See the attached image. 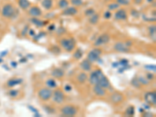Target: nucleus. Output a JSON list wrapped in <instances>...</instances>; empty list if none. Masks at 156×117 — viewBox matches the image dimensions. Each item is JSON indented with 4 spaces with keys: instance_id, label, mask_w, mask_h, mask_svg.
<instances>
[{
    "instance_id": "f257e3e1",
    "label": "nucleus",
    "mask_w": 156,
    "mask_h": 117,
    "mask_svg": "<svg viewBox=\"0 0 156 117\" xmlns=\"http://www.w3.org/2000/svg\"><path fill=\"white\" fill-rule=\"evenodd\" d=\"M60 43L62 47L68 52H71L75 48V41L72 38L62 39Z\"/></svg>"
},
{
    "instance_id": "f03ea898",
    "label": "nucleus",
    "mask_w": 156,
    "mask_h": 117,
    "mask_svg": "<svg viewBox=\"0 0 156 117\" xmlns=\"http://www.w3.org/2000/svg\"><path fill=\"white\" fill-rule=\"evenodd\" d=\"M15 9L13 8V6L11 4H6L3 6L2 9V14L4 17L9 18L11 17L13 14H14Z\"/></svg>"
},
{
    "instance_id": "7ed1b4c3",
    "label": "nucleus",
    "mask_w": 156,
    "mask_h": 117,
    "mask_svg": "<svg viewBox=\"0 0 156 117\" xmlns=\"http://www.w3.org/2000/svg\"><path fill=\"white\" fill-rule=\"evenodd\" d=\"M62 113L66 116H74L77 114V109L72 105H66L62 109Z\"/></svg>"
},
{
    "instance_id": "20e7f679",
    "label": "nucleus",
    "mask_w": 156,
    "mask_h": 117,
    "mask_svg": "<svg viewBox=\"0 0 156 117\" xmlns=\"http://www.w3.org/2000/svg\"><path fill=\"white\" fill-rule=\"evenodd\" d=\"M39 97L43 101H47L52 96V91L49 88H42L38 91Z\"/></svg>"
},
{
    "instance_id": "39448f33",
    "label": "nucleus",
    "mask_w": 156,
    "mask_h": 117,
    "mask_svg": "<svg viewBox=\"0 0 156 117\" xmlns=\"http://www.w3.org/2000/svg\"><path fill=\"white\" fill-rule=\"evenodd\" d=\"M101 51L99 48L93 49L92 51H91V52L88 53L87 60L90 61L91 62H96L97 59L99 58V56H101Z\"/></svg>"
},
{
    "instance_id": "423d86ee",
    "label": "nucleus",
    "mask_w": 156,
    "mask_h": 117,
    "mask_svg": "<svg viewBox=\"0 0 156 117\" xmlns=\"http://www.w3.org/2000/svg\"><path fill=\"white\" fill-rule=\"evenodd\" d=\"M97 85L102 87L103 88H109L110 87V83H109V80L103 74L102 72L99 75V79H98Z\"/></svg>"
},
{
    "instance_id": "0eeeda50",
    "label": "nucleus",
    "mask_w": 156,
    "mask_h": 117,
    "mask_svg": "<svg viewBox=\"0 0 156 117\" xmlns=\"http://www.w3.org/2000/svg\"><path fill=\"white\" fill-rule=\"evenodd\" d=\"M52 98H53V101L57 103V104H61L62 103V101H64V94L62 91L60 90H56L54 91L53 93V96H52Z\"/></svg>"
},
{
    "instance_id": "6e6552de",
    "label": "nucleus",
    "mask_w": 156,
    "mask_h": 117,
    "mask_svg": "<svg viewBox=\"0 0 156 117\" xmlns=\"http://www.w3.org/2000/svg\"><path fill=\"white\" fill-rule=\"evenodd\" d=\"M146 102L149 105H155L156 104V95L155 92H148L145 95L144 97Z\"/></svg>"
},
{
    "instance_id": "1a4fd4ad",
    "label": "nucleus",
    "mask_w": 156,
    "mask_h": 117,
    "mask_svg": "<svg viewBox=\"0 0 156 117\" xmlns=\"http://www.w3.org/2000/svg\"><path fill=\"white\" fill-rule=\"evenodd\" d=\"M109 36L108 35H101L100 37H98L97 38V40L95 41V46H100V45H105L106 43H108L109 41Z\"/></svg>"
},
{
    "instance_id": "9d476101",
    "label": "nucleus",
    "mask_w": 156,
    "mask_h": 117,
    "mask_svg": "<svg viewBox=\"0 0 156 117\" xmlns=\"http://www.w3.org/2000/svg\"><path fill=\"white\" fill-rule=\"evenodd\" d=\"M114 49L119 52H129V46L123 42H117L114 45Z\"/></svg>"
},
{
    "instance_id": "9b49d317",
    "label": "nucleus",
    "mask_w": 156,
    "mask_h": 117,
    "mask_svg": "<svg viewBox=\"0 0 156 117\" xmlns=\"http://www.w3.org/2000/svg\"><path fill=\"white\" fill-rule=\"evenodd\" d=\"M101 73V71L100 70H95L91 74V77H90V82L91 84L93 85H96L98 83V79H99V75Z\"/></svg>"
},
{
    "instance_id": "f8f14e48",
    "label": "nucleus",
    "mask_w": 156,
    "mask_h": 117,
    "mask_svg": "<svg viewBox=\"0 0 156 117\" xmlns=\"http://www.w3.org/2000/svg\"><path fill=\"white\" fill-rule=\"evenodd\" d=\"M127 17L126 16V13L125 11V9H119L117 10L115 13V19H119V20H123V19H126Z\"/></svg>"
},
{
    "instance_id": "ddd939ff",
    "label": "nucleus",
    "mask_w": 156,
    "mask_h": 117,
    "mask_svg": "<svg viewBox=\"0 0 156 117\" xmlns=\"http://www.w3.org/2000/svg\"><path fill=\"white\" fill-rule=\"evenodd\" d=\"M123 100V96L120 94V93H113L111 95V101L114 103V104H118L119 102H121Z\"/></svg>"
},
{
    "instance_id": "4468645a",
    "label": "nucleus",
    "mask_w": 156,
    "mask_h": 117,
    "mask_svg": "<svg viewBox=\"0 0 156 117\" xmlns=\"http://www.w3.org/2000/svg\"><path fill=\"white\" fill-rule=\"evenodd\" d=\"M29 14L31 16L34 17H39V16L41 15V11L38 7L34 6V7H31L29 9Z\"/></svg>"
},
{
    "instance_id": "2eb2a0df",
    "label": "nucleus",
    "mask_w": 156,
    "mask_h": 117,
    "mask_svg": "<svg viewBox=\"0 0 156 117\" xmlns=\"http://www.w3.org/2000/svg\"><path fill=\"white\" fill-rule=\"evenodd\" d=\"M80 66V68L82 70H84V71H89L91 70V62L88 61L87 59H85L83 62H81Z\"/></svg>"
},
{
    "instance_id": "dca6fc26",
    "label": "nucleus",
    "mask_w": 156,
    "mask_h": 117,
    "mask_svg": "<svg viewBox=\"0 0 156 117\" xmlns=\"http://www.w3.org/2000/svg\"><path fill=\"white\" fill-rule=\"evenodd\" d=\"M104 89L105 88H103L102 87L96 84L94 87V92L98 96H104L105 95V91Z\"/></svg>"
},
{
    "instance_id": "f3484780",
    "label": "nucleus",
    "mask_w": 156,
    "mask_h": 117,
    "mask_svg": "<svg viewBox=\"0 0 156 117\" xmlns=\"http://www.w3.org/2000/svg\"><path fill=\"white\" fill-rule=\"evenodd\" d=\"M77 13V9L75 7H69L66 9L63 10L62 13L64 15H68V16H73L75 15Z\"/></svg>"
},
{
    "instance_id": "a211bd4d",
    "label": "nucleus",
    "mask_w": 156,
    "mask_h": 117,
    "mask_svg": "<svg viewBox=\"0 0 156 117\" xmlns=\"http://www.w3.org/2000/svg\"><path fill=\"white\" fill-rule=\"evenodd\" d=\"M52 75L56 78H61L63 77L64 72H63L62 70H61V69H59V68H56V69H55V70L52 71Z\"/></svg>"
},
{
    "instance_id": "6ab92c4d",
    "label": "nucleus",
    "mask_w": 156,
    "mask_h": 117,
    "mask_svg": "<svg viewBox=\"0 0 156 117\" xmlns=\"http://www.w3.org/2000/svg\"><path fill=\"white\" fill-rule=\"evenodd\" d=\"M41 5L45 9H50L52 6V0H43Z\"/></svg>"
},
{
    "instance_id": "aec40b11",
    "label": "nucleus",
    "mask_w": 156,
    "mask_h": 117,
    "mask_svg": "<svg viewBox=\"0 0 156 117\" xmlns=\"http://www.w3.org/2000/svg\"><path fill=\"white\" fill-rule=\"evenodd\" d=\"M19 6L20 8L26 9L30 6V2L28 0H19Z\"/></svg>"
},
{
    "instance_id": "412c9836",
    "label": "nucleus",
    "mask_w": 156,
    "mask_h": 117,
    "mask_svg": "<svg viewBox=\"0 0 156 117\" xmlns=\"http://www.w3.org/2000/svg\"><path fill=\"white\" fill-rule=\"evenodd\" d=\"M87 74H86L85 73H81V74H80L77 77V80L80 83H81V84L84 83V82L87 80Z\"/></svg>"
},
{
    "instance_id": "4be33fe9",
    "label": "nucleus",
    "mask_w": 156,
    "mask_h": 117,
    "mask_svg": "<svg viewBox=\"0 0 156 117\" xmlns=\"http://www.w3.org/2000/svg\"><path fill=\"white\" fill-rule=\"evenodd\" d=\"M98 19H99V16L97 14H93L92 16L90 17V19H89V21L92 24H96L97 22H98Z\"/></svg>"
},
{
    "instance_id": "5701e85b",
    "label": "nucleus",
    "mask_w": 156,
    "mask_h": 117,
    "mask_svg": "<svg viewBox=\"0 0 156 117\" xmlns=\"http://www.w3.org/2000/svg\"><path fill=\"white\" fill-rule=\"evenodd\" d=\"M46 84L48 87L50 88H53L56 87V82L53 80V79H49L46 81Z\"/></svg>"
},
{
    "instance_id": "b1692460",
    "label": "nucleus",
    "mask_w": 156,
    "mask_h": 117,
    "mask_svg": "<svg viewBox=\"0 0 156 117\" xmlns=\"http://www.w3.org/2000/svg\"><path fill=\"white\" fill-rule=\"evenodd\" d=\"M21 80H19V79H13V80H10L8 81V85L9 87H13V86H15L17 84H18L19 83H21Z\"/></svg>"
},
{
    "instance_id": "393cba45",
    "label": "nucleus",
    "mask_w": 156,
    "mask_h": 117,
    "mask_svg": "<svg viewBox=\"0 0 156 117\" xmlns=\"http://www.w3.org/2000/svg\"><path fill=\"white\" fill-rule=\"evenodd\" d=\"M68 1L67 0H60L58 2V6L62 9H64L68 6Z\"/></svg>"
},
{
    "instance_id": "a878e982",
    "label": "nucleus",
    "mask_w": 156,
    "mask_h": 117,
    "mask_svg": "<svg viewBox=\"0 0 156 117\" xmlns=\"http://www.w3.org/2000/svg\"><path fill=\"white\" fill-rule=\"evenodd\" d=\"M31 21L33 22L34 24H35L38 27H42L44 25V23L42 21H41L40 19H37V18H33V19H31Z\"/></svg>"
},
{
    "instance_id": "bb28decb",
    "label": "nucleus",
    "mask_w": 156,
    "mask_h": 117,
    "mask_svg": "<svg viewBox=\"0 0 156 117\" xmlns=\"http://www.w3.org/2000/svg\"><path fill=\"white\" fill-rule=\"evenodd\" d=\"M119 5L118 3H111L109 5L108 8L109 9V10H115L119 8Z\"/></svg>"
},
{
    "instance_id": "cd10ccee",
    "label": "nucleus",
    "mask_w": 156,
    "mask_h": 117,
    "mask_svg": "<svg viewBox=\"0 0 156 117\" xmlns=\"http://www.w3.org/2000/svg\"><path fill=\"white\" fill-rule=\"evenodd\" d=\"M117 3L119 5H123V6H126L130 4L129 0H117Z\"/></svg>"
},
{
    "instance_id": "c85d7f7f",
    "label": "nucleus",
    "mask_w": 156,
    "mask_h": 117,
    "mask_svg": "<svg viewBox=\"0 0 156 117\" xmlns=\"http://www.w3.org/2000/svg\"><path fill=\"white\" fill-rule=\"evenodd\" d=\"M71 3L74 5V6H81L82 3H83V0H71Z\"/></svg>"
},
{
    "instance_id": "c756f323",
    "label": "nucleus",
    "mask_w": 156,
    "mask_h": 117,
    "mask_svg": "<svg viewBox=\"0 0 156 117\" xmlns=\"http://www.w3.org/2000/svg\"><path fill=\"white\" fill-rule=\"evenodd\" d=\"M94 13H95V11H94V9H89L86 10V12H85V15L87 16V17H91V16H92Z\"/></svg>"
},
{
    "instance_id": "7c9ffc66",
    "label": "nucleus",
    "mask_w": 156,
    "mask_h": 117,
    "mask_svg": "<svg viewBox=\"0 0 156 117\" xmlns=\"http://www.w3.org/2000/svg\"><path fill=\"white\" fill-rule=\"evenodd\" d=\"M74 56L77 58V59H80V58L82 57V53H81V52H80V50H77V51L74 54Z\"/></svg>"
},
{
    "instance_id": "2f4dec72",
    "label": "nucleus",
    "mask_w": 156,
    "mask_h": 117,
    "mask_svg": "<svg viewBox=\"0 0 156 117\" xmlns=\"http://www.w3.org/2000/svg\"><path fill=\"white\" fill-rule=\"evenodd\" d=\"M150 31H151V35H155V26H152L150 27Z\"/></svg>"
},
{
    "instance_id": "473e14b6",
    "label": "nucleus",
    "mask_w": 156,
    "mask_h": 117,
    "mask_svg": "<svg viewBox=\"0 0 156 117\" xmlns=\"http://www.w3.org/2000/svg\"><path fill=\"white\" fill-rule=\"evenodd\" d=\"M127 114L128 115H133L134 114V108L133 107H130V108H129L128 109H127Z\"/></svg>"
},
{
    "instance_id": "72a5a7b5",
    "label": "nucleus",
    "mask_w": 156,
    "mask_h": 117,
    "mask_svg": "<svg viewBox=\"0 0 156 117\" xmlns=\"http://www.w3.org/2000/svg\"><path fill=\"white\" fill-rule=\"evenodd\" d=\"M18 95V91H11V92H10V95L11 96H17Z\"/></svg>"
},
{
    "instance_id": "f704fd0d",
    "label": "nucleus",
    "mask_w": 156,
    "mask_h": 117,
    "mask_svg": "<svg viewBox=\"0 0 156 117\" xmlns=\"http://www.w3.org/2000/svg\"><path fill=\"white\" fill-rule=\"evenodd\" d=\"M110 17H111V13H109V11H107V12L105 13V18L109 19V18H110Z\"/></svg>"
},
{
    "instance_id": "c9c22d12",
    "label": "nucleus",
    "mask_w": 156,
    "mask_h": 117,
    "mask_svg": "<svg viewBox=\"0 0 156 117\" xmlns=\"http://www.w3.org/2000/svg\"><path fill=\"white\" fill-rule=\"evenodd\" d=\"M146 68H147V69H150V70H152L155 71V66H146Z\"/></svg>"
},
{
    "instance_id": "e433bc0d",
    "label": "nucleus",
    "mask_w": 156,
    "mask_h": 117,
    "mask_svg": "<svg viewBox=\"0 0 156 117\" xmlns=\"http://www.w3.org/2000/svg\"><path fill=\"white\" fill-rule=\"evenodd\" d=\"M65 89H66L67 91H70L71 90V87H70V86H68V85H67V86H66V87H65Z\"/></svg>"
},
{
    "instance_id": "4c0bfd02",
    "label": "nucleus",
    "mask_w": 156,
    "mask_h": 117,
    "mask_svg": "<svg viewBox=\"0 0 156 117\" xmlns=\"http://www.w3.org/2000/svg\"><path fill=\"white\" fill-rule=\"evenodd\" d=\"M148 2H152V1H153V0H148Z\"/></svg>"
}]
</instances>
